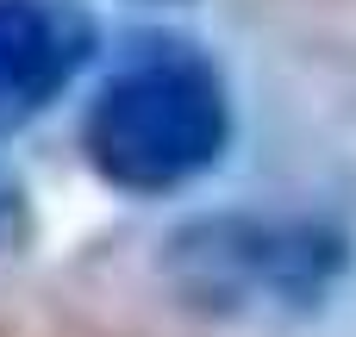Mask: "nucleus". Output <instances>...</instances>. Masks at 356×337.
<instances>
[{"instance_id": "nucleus-1", "label": "nucleus", "mask_w": 356, "mask_h": 337, "mask_svg": "<svg viewBox=\"0 0 356 337\" xmlns=\"http://www.w3.org/2000/svg\"><path fill=\"white\" fill-rule=\"evenodd\" d=\"M238 138L232 81L194 38H138L81 113V163L100 188L169 200L213 175Z\"/></svg>"}, {"instance_id": "nucleus-2", "label": "nucleus", "mask_w": 356, "mask_h": 337, "mask_svg": "<svg viewBox=\"0 0 356 337\" xmlns=\"http://www.w3.org/2000/svg\"><path fill=\"white\" fill-rule=\"evenodd\" d=\"M356 269V238L325 213L288 206H219L181 219L163 250V288L225 325H294L313 319Z\"/></svg>"}, {"instance_id": "nucleus-3", "label": "nucleus", "mask_w": 356, "mask_h": 337, "mask_svg": "<svg viewBox=\"0 0 356 337\" xmlns=\"http://www.w3.org/2000/svg\"><path fill=\"white\" fill-rule=\"evenodd\" d=\"M94 50L100 25L81 0H0V138L44 119Z\"/></svg>"}, {"instance_id": "nucleus-4", "label": "nucleus", "mask_w": 356, "mask_h": 337, "mask_svg": "<svg viewBox=\"0 0 356 337\" xmlns=\"http://www.w3.org/2000/svg\"><path fill=\"white\" fill-rule=\"evenodd\" d=\"M0 337H100V331L88 319H75V313L19 300V306H0Z\"/></svg>"}, {"instance_id": "nucleus-5", "label": "nucleus", "mask_w": 356, "mask_h": 337, "mask_svg": "<svg viewBox=\"0 0 356 337\" xmlns=\"http://www.w3.org/2000/svg\"><path fill=\"white\" fill-rule=\"evenodd\" d=\"M31 231H38L31 194H25V181L0 163V256H19V250L31 244Z\"/></svg>"}]
</instances>
